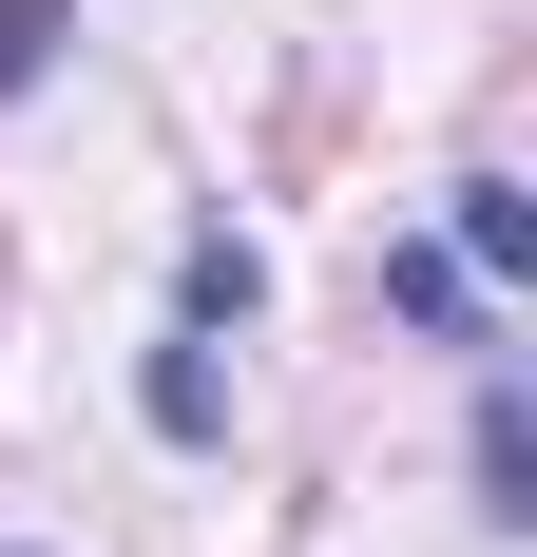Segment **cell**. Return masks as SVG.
Returning <instances> with one entry per match:
<instances>
[{
	"label": "cell",
	"instance_id": "obj_4",
	"mask_svg": "<svg viewBox=\"0 0 537 557\" xmlns=\"http://www.w3.org/2000/svg\"><path fill=\"white\" fill-rule=\"evenodd\" d=\"M39 58H58V0H0V97H20Z\"/></svg>",
	"mask_w": 537,
	"mask_h": 557
},
{
	"label": "cell",
	"instance_id": "obj_3",
	"mask_svg": "<svg viewBox=\"0 0 537 557\" xmlns=\"http://www.w3.org/2000/svg\"><path fill=\"white\" fill-rule=\"evenodd\" d=\"M212 423H230V385H212V327H192V346H154V443H212Z\"/></svg>",
	"mask_w": 537,
	"mask_h": 557
},
{
	"label": "cell",
	"instance_id": "obj_1",
	"mask_svg": "<svg viewBox=\"0 0 537 557\" xmlns=\"http://www.w3.org/2000/svg\"><path fill=\"white\" fill-rule=\"evenodd\" d=\"M480 519H537V423H519V385H480Z\"/></svg>",
	"mask_w": 537,
	"mask_h": 557
},
{
	"label": "cell",
	"instance_id": "obj_2",
	"mask_svg": "<svg viewBox=\"0 0 537 557\" xmlns=\"http://www.w3.org/2000/svg\"><path fill=\"white\" fill-rule=\"evenodd\" d=\"M537 250V212H519V173H461V250H441V270H519Z\"/></svg>",
	"mask_w": 537,
	"mask_h": 557
}]
</instances>
